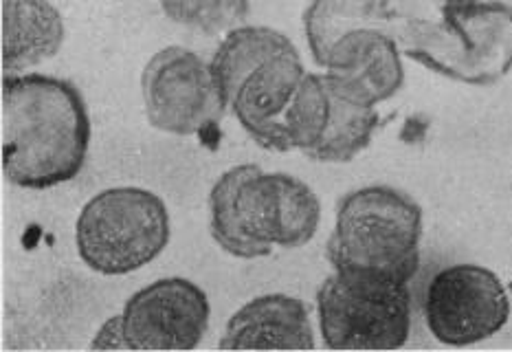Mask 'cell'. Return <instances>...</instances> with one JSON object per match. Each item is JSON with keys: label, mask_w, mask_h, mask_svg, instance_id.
Listing matches in <instances>:
<instances>
[{"label": "cell", "mask_w": 512, "mask_h": 352, "mask_svg": "<svg viewBox=\"0 0 512 352\" xmlns=\"http://www.w3.org/2000/svg\"><path fill=\"white\" fill-rule=\"evenodd\" d=\"M211 306L207 293L187 278L143 286L124 306L128 350H192L203 341Z\"/></svg>", "instance_id": "obj_9"}, {"label": "cell", "mask_w": 512, "mask_h": 352, "mask_svg": "<svg viewBox=\"0 0 512 352\" xmlns=\"http://www.w3.org/2000/svg\"><path fill=\"white\" fill-rule=\"evenodd\" d=\"M91 348H95V350H99V348H119V350L128 348L126 330H124V317L115 315L113 319H108V322L97 330Z\"/></svg>", "instance_id": "obj_19"}, {"label": "cell", "mask_w": 512, "mask_h": 352, "mask_svg": "<svg viewBox=\"0 0 512 352\" xmlns=\"http://www.w3.org/2000/svg\"><path fill=\"white\" fill-rule=\"evenodd\" d=\"M209 234L216 245L240 260L273 253L264 170L242 163L220 174L209 192Z\"/></svg>", "instance_id": "obj_10"}, {"label": "cell", "mask_w": 512, "mask_h": 352, "mask_svg": "<svg viewBox=\"0 0 512 352\" xmlns=\"http://www.w3.org/2000/svg\"><path fill=\"white\" fill-rule=\"evenodd\" d=\"M387 0H310L304 11V36L310 55L324 69L332 47L350 31L385 29Z\"/></svg>", "instance_id": "obj_16"}, {"label": "cell", "mask_w": 512, "mask_h": 352, "mask_svg": "<svg viewBox=\"0 0 512 352\" xmlns=\"http://www.w3.org/2000/svg\"><path fill=\"white\" fill-rule=\"evenodd\" d=\"M381 126L374 106L356 102L324 73H306L286 113V137L317 163H350L370 146Z\"/></svg>", "instance_id": "obj_7"}, {"label": "cell", "mask_w": 512, "mask_h": 352, "mask_svg": "<svg viewBox=\"0 0 512 352\" xmlns=\"http://www.w3.org/2000/svg\"><path fill=\"white\" fill-rule=\"evenodd\" d=\"M293 47V40L273 27L240 25L227 31L225 38L218 44L214 58L209 62L220 91L227 99V106L231 93L236 91L238 84L255 66Z\"/></svg>", "instance_id": "obj_17"}, {"label": "cell", "mask_w": 512, "mask_h": 352, "mask_svg": "<svg viewBox=\"0 0 512 352\" xmlns=\"http://www.w3.org/2000/svg\"><path fill=\"white\" fill-rule=\"evenodd\" d=\"M385 31L451 82L493 86L512 71V0H387Z\"/></svg>", "instance_id": "obj_1"}, {"label": "cell", "mask_w": 512, "mask_h": 352, "mask_svg": "<svg viewBox=\"0 0 512 352\" xmlns=\"http://www.w3.org/2000/svg\"><path fill=\"white\" fill-rule=\"evenodd\" d=\"M315 346L306 304L284 293L253 297L231 315L220 337L222 350H313Z\"/></svg>", "instance_id": "obj_13"}, {"label": "cell", "mask_w": 512, "mask_h": 352, "mask_svg": "<svg viewBox=\"0 0 512 352\" xmlns=\"http://www.w3.org/2000/svg\"><path fill=\"white\" fill-rule=\"evenodd\" d=\"M170 212L143 187H108L86 201L75 223V247L99 275H128L157 260L170 242Z\"/></svg>", "instance_id": "obj_4"}, {"label": "cell", "mask_w": 512, "mask_h": 352, "mask_svg": "<svg viewBox=\"0 0 512 352\" xmlns=\"http://www.w3.org/2000/svg\"><path fill=\"white\" fill-rule=\"evenodd\" d=\"M306 73L302 55L293 47L255 66L231 93L229 110L260 148L291 152L286 113Z\"/></svg>", "instance_id": "obj_11"}, {"label": "cell", "mask_w": 512, "mask_h": 352, "mask_svg": "<svg viewBox=\"0 0 512 352\" xmlns=\"http://www.w3.org/2000/svg\"><path fill=\"white\" fill-rule=\"evenodd\" d=\"M425 214L409 194L367 185L345 194L326 242L332 271L365 273L409 284L420 269Z\"/></svg>", "instance_id": "obj_3"}, {"label": "cell", "mask_w": 512, "mask_h": 352, "mask_svg": "<svg viewBox=\"0 0 512 352\" xmlns=\"http://www.w3.org/2000/svg\"><path fill=\"white\" fill-rule=\"evenodd\" d=\"M512 313L502 278L482 264L440 269L427 284L422 315L429 333L444 346H473L495 337Z\"/></svg>", "instance_id": "obj_8"}, {"label": "cell", "mask_w": 512, "mask_h": 352, "mask_svg": "<svg viewBox=\"0 0 512 352\" xmlns=\"http://www.w3.org/2000/svg\"><path fill=\"white\" fill-rule=\"evenodd\" d=\"M264 190L273 247H306L321 223V203L313 187L293 174L264 172Z\"/></svg>", "instance_id": "obj_15"}, {"label": "cell", "mask_w": 512, "mask_h": 352, "mask_svg": "<svg viewBox=\"0 0 512 352\" xmlns=\"http://www.w3.org/2000/svg\"><path fill=\"white\" fill-rule=\"evenodd\" d=\"M64 20L49 0H3V71L18 75L51 60L64 44Z\"/></svg>", "instance_id": "obj_14"}, {"label": "cell", "mask_w": 512, "mask_h": 352, "mask_svg": "<svg viewBox=\"0 0 512 352\" xmlns=\"http://www.w3.org/2000/svg\"><path fill=\"white\" fill-rule=\"evenodd\" d=\"M317 315L330 350H398L411 333L409 284L332 271L317 291Z\"/></svg>", "instance_id": "obj_5"}, {"label": "cell", "mask_w": 512, "mask_h": 352, "mask_svg": "<svg viewBox=\"0 0 512 352\" xmlns=\"http://www.w3.org/2000/svg\"><path fill=\"white\" fill-rule=\"evenodd\" d=\"M403 58L385 29H356L332 47L324 69L356 102L376 108L405 86Z\"/></svg>", "instance_id": "obj_12"}, {"label": "cell", "mask_w": 512, "mask_h": 352, "mask_svg": "<svg viewBox=\"0 0 512 352\" xmlns=\"http://www.w3.org/2000/svg\"><path fill=\"white\" fill-rule=\"evenodd\" d=\"M159 5L176 25L196 29L205 36L244 25L251 11V0H159Z\"/></svg>", "instance_id": "obj_18"}, {"label": "cell", "mask_w": 512, "mask_h": 352, "mask_svg": "<svg viewBox=\"0 0 512 352\" xmlns=\"http://www.w3.org/2000/svg\"><path fill=\"white\" fill-rule=\"evenodd\" d=\"M91 117L73 82L42 73L3 75V172L22 190H51L82 172Z\"/></svg>", "instance_id": "obj_2"}, {"label": "cell", "mask_w": 512, "mask_h": 352, "mask_svg": "<svg viewBox=\"0 0 512 352\" xmlns=\"http://www.w3.org/2000/svg\"><path fill=\"white\" fill-rule=\"evenodd\" d=\"M141 97L152 128L218 148L229 106L211 64L192 49L172 44L154 53L143 66Z\"/></svg>", "instance_id": "obj_6"}]
</instances>
